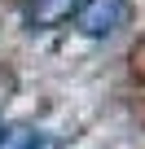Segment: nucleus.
Wrapping results in <instances>:
<instances>
[{
  "label": "nucleus",
  "mask_w": 145,
  "mask_h": 149,
  "mask_svg": "<svg viewBox=\"0 0 145 149\" xmlns=\"http://www.w3.org/2000/svg\"><path fill=\"white\" fill-rule=\"evenodd\" d=\"M123 22H127V0H79L75 9V26L88 40H106Z\"/></svg>",
  "instance_id": "obj_1"
},
{
  "label": "nucleus",
  "mask_w": 145,
  "mask_h": 149,
  "mask_svg": "<svg viewBox=\"0 0 145 149\" xmlns=\"http://www.w3.org/2000/svg\"><path fill=\"white\" fill-rule=\"evenodd\" d=\"M79 0H35L31 5V26L35 31H48V26H66L75 18Z\"/></svg>",
  "instance_id": "obj_2"
},
{
  "label": "nucleus",
  "mask_w": 145,
  "mask_h": 149,
  "mask_svg": "<svg viewBox=\"0 0 145 149\" xmlns=\"http://www.w3.org/2000/svg\"><path fill=\"white\" fill-rule=\"evenodd\" d=\"M31 136H35V132H31L27 123H13V127L0 132V149H27V145H31Z\"/></svg>",
  "instance_id": "obj_3"
},
{
  "label": "nucleus",
  "mask_w": 145,
  "mask_h": 149,
  "mask_svg": "<svg viewBox=\"0 0 145 149\" xmlns=\"http://www.w3.org/2000/svg\"><path fill=\"white\" fill-rule=\"evenodd\" d=\"M27 149H62V145H57V140H53V136H44V132H35V136H31V145H27Z\"/></svg>",
  "instance_id": "obj_4"
}]
</instances>
